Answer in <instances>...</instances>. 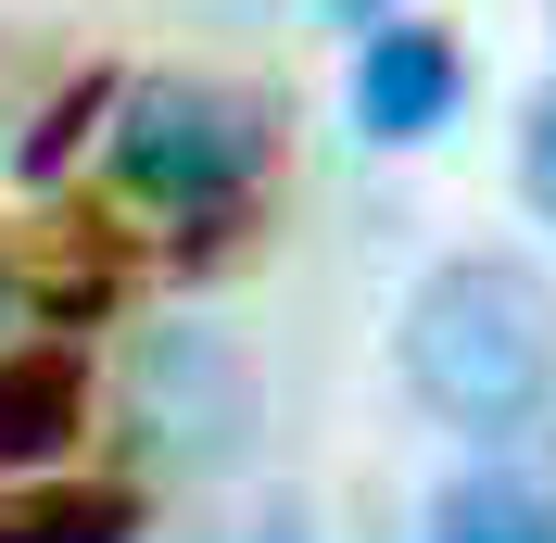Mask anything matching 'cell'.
<instances>
[{
  "instance_id": "6da1fadb",
  "label": "cell",
  "mask_w": 556,
  "mask_h": 543,
  "mask_svg": "<svg viewBox=\"0 0 556 543\" xmlns=\"http://www.w3.org/2000/svg\"><path fill=\"white\" fill-rule=\"evenodd\" d=\"M392 367L443 430L531 442L556 417V291L519 253H443L392 316Z\"/></svg>"
},
{
  "instance_id": "7a4b0ae2",
  "label": "cell",
  "mask_w": 556,
  "mask_h": 543,
  "mask_svg": "<svg viewBox=\"0 0 556 543\" xmlns=\"http://www.w3.org/2000/svg\"><path fill=\"white\" fill-rule=\"evenodd\" d=\"M102 114H114V177L165 215H228L278 165V102L228 76H139Z\"/></svg>"
},
{
  "instance_id": "3957f363",
  "label": "cell",
  "mask_w": 556,
  "mask_h": 543,
  "mask_svg": "<svg viewBox=\"0 0 556 543\" xmlns=\"http://www.w3.org/2000/svg\"><path fill=\"white\" fill-rule=\"evenodd\" d=\"M455 89H468V51H455L443 26H367V51H354V127L367 139L417 152V139L455 114Z\"/></svg>"
},
{
  "instance_id": "277c9868",
  "label": "cell",
  "mask_w": 556,
  "mask_h": 543,
  "mask_svg": "<svg viewBox=\"0 0 556 543\" xmlns=\"http://www.w3.org/2000/svg\"><path fill=\"white\" fill-rule=\"evenodd\" d=\"M430 543H556V468L544 455H481L430 493Z\"/></svg>"
},
{
  "instance_id": "5b68a950",
  "label": "cell",
  "mask_w": 556,
  "mask_h": 543,
  "mask_svg": "<svg viewBox=\"0 0 556 543\" xmlns=\"http://www.w3.org/2000/svg\"><path fill=\"white\" fill-rule=\"evenodd\" d=\"M76 417H89V367H76L64 341L0 354V468H64Z\"/></svg>"
},
{
  "instance_id": "8992f818",
  "label": "cell",
  "mask_w": 556,
  "mask_h": 543,
  "mask_svg": "<svg viewBox=\"0 0 556 543\" xmlns=\"http://www.w3.org/2000/svg\"><path fill=\"white\" fill-rule=\"evenodd\" d=\"M0 543H139V493L114 480H51V493H13Z\"/></svg>"
},
{
  "instance_id": "52a82bcc",
  "label": "cell",
  "mask_w": 556,
  "mask_h": 543,
  "mask_svg": "<svg viewBox=\"0 0 556 543\" xmlns=\"http://www.w3.org/2000/svg\"><path fill=\"white\" fill-rule=\"evenodd\" d=\"M519 203L556 228V76L531 89V114H519Z\"/></svg>"
},
{
  "instance_id": "ba28073f",
  "label": "cell",
  "mask_w": 556,
  "mask_h": 543,
  "mask_svg": "<svg viewBox=\"0 0 556 543\" xmlns=\"http://www.w3.org/2000/svg\"><path fill=\"white\" fill-rule=\"evenodd\" d=\"M253 543H316V518L291 506V493H278V506H266V531H253Z\"/></svg>"
},
{
  "instance_id": "9c48e42d",
  "label": "cell",
  "mask_w": 556,
  "mask_h": 543,
  "mask_svg": "<svg viewBox=\"0 0 556 543\" xmlns=\"http://www.w3.org/2000/svg\"><path fill=\"white\" fill-rule=\"evenodd\" d=\"M329 13H380V0H329Z\"/></svg>"
}]
</instances>
